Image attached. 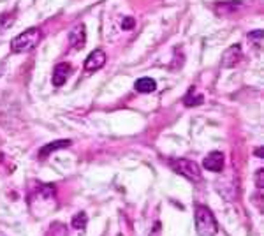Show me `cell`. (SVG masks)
<instances>
[{"label": "cell", "mask_w": 264, "mask_h": 236, "mask_svg": "<svg viewBox=\"0 0 264 236\" xmlns=\"http://www.w3.org/2000/svg\"><path fill=\"white\" fill-rule=\"evenodd\" d=\"M248 41L256 46V48H259L261 44H263V30H254V32L248 34Z\"/></svg>", "instance_id": "15"}, {"label": "cell", "mask_w": 264, "mask_h": 236, "mask_svg": "<svg viewBox=\"0 0 264 236\" xmlns=\"http://www.w3.org/2000/svg\"><path fill=\"white\" fill-rule=\"evenodd\" d=\"M241 9V2H236V0H220L215 4V12L219 16H231L236 11Z\"/></svg>", "instance_id": "8"}, {"label": "cell", "mask_w": 264, "mask_h": 236, "mask_svg": "<svg viewBox=\"0 0 264 236\" xmlns=\"http://www.w3.org/2000/svg\"><path fill=\"white\" fill-rule=\"evenodd\" d=\"M51 235L53 236H67V228L60 222H56V224L51 226Z\"/></svg>", "instance_id": "16"}, {"label": "cell", "mask_w": 264, "mask_h": 236, "mask_svg": "<svg viewBox=\"0 0 264 236\" xmlns=\"http://www.w3.org/2000/svg\"><path fill=\"white\" fill-rule=\"evenodd\" d=\"M169 168L175 173H178V175H181L183 178H187V180L194 182V184L203 180L199 166L190 159H171L169 160Z\"/></svg>", "instance_id": "3"}, {"label": "cell", "mask_w": 264, "mask_h": 236, "mask_svg": "<svg viewBox=\"0 0 264 236\" xmlns=\"http://www.w3.org/2000/svg\"><path fill=\"white\" fill-rule=\"evenodd\" d=\"M85 43H87V30H85V25L80 23L69 32V44L74 49H81L85 46Z\"/></svg>", "instance_id": "7"}, {"label": "cell", "mask_w": 264, "mask_h": 236, "mask_svg": "<svg viewBox=\"0 0 264 236\" xmlns=\"http://www.w3.org/2000/svg\"><path fill=\"white\" fill-rule=\"evenodd\" d=\"M87 224H88V217L85 212H80L72 217V228L78 229V231H83V229L87 228Z\"/></svg>", "instance_id": "13"}, {"label": "cell", "mask_w": 264, "mask_h": 236, "mask_svg": "<svg viewBox=\"0 0 264 236\" xmlns=\"http://www.w3.org/2000/svg\"><path fill=\"white\" fill-rule=\"evenodd\" d=\"M69 74H71V65L69 64L55 65V69H53V76H51L53 85H55V87H62V85L67 81Z\"/></svg>", "instance_id": "9"}, {"label": "cell", "mask_w": 264, "mask_h": 236, "mask_svg": "<svg viewBox=\"0 0 264 236\" xmlns=\"http://www.w3.org/2000/svg\"><path fill=\"white\" fill-rule=\"evenodd\" d=\"M106 64V53L102 49H93L85 60V71L88 72H95L99 69H102Z\"/></svg>", "instance_id": "5"}, {"label": "cell", "mask_w": 264, "mask_h": 236, "mask_svg": "<svg viewBox=\"0 0 264 236\" xmlns=\"http://www.w3.org/2000/svg\"><path fill=\"white\" fill-rule=\"evenodd\" d=\"M134 27H136V20H134V18L127 16L122 20V28H124V30H131V28H134Z\"/></svg>", "instance_id": "17"}, {"label": "cell", "mask_w": 264, "mask_h": 236, "mask_svg": "<svg viewBox=\"0 0 264 236\" xmlns=\"http://www.w3.org/2000/svg\"><path fill=\"white\" fill-rule=\"evenodd\" d=\"M203 166L212 173H220L224 169V153L222 152H212L204 157Z\"/></svg>", "instance_id": "6"}, {"label": "cell", "mask_w": 264, "mask_h": 236, "mask_svg": "<svg viewBox=\"0 0 264 236\" xmlns=\"http://www.w3.org/2000/svg\"><path fill=\"white\" fill-rule=\"evenodd\" d=\"M69 144H71V141H69V140H60V141H53V143H48L46 146H44V148H41L39 157H46L48 153H53V152H56V150L67 148Z\"/></svg>", "instance_id": "12"}, {"label": "cell", "mask_w": 264, "mask_h": 236, "mask_svg": "<svg viewBox=\"0 0 264 236\" xmlns=\"http://www.w3.org/2000/svg\"><path fill=\"white\" fill-rule=\"evenodd\" d=\"M256 185L259 190L264 189V169H259V171L256 173Z\"/></svg>", "instance_id": "18"}, {"label": "cell", "mask_w": 264, "mask_h": 236, "mask_svg": "<svg viewBox=\"0 0 264 236\" xmlns=\"http://www.w3.org/2000/svg\"><path fill=\"white\" fill-rule=\"evenodd\" d=\"M41 39H43L41 28L30 27V28H27L23 34H20V36H16L11 41V49H12V53H28L39 46Z\"/></svg>", "instance_id": "1"}, {"label": "cell", "mask_w": 264, "mask_h": 236, "mask_svg": "<svg viewBox=\"0 0 264 236\" xmlns=\"http://www.w3.org/2000/svg\"><path fill=\"white\" fill-rule=\"evenodd\" d=\"M256 155H257V157H263V155H264L263 148H257V150H256Z\"/></svg>", "instance_id": "19"}, {"label": "cell", "mask_w": 264, "mask_h": 236, "mask_svg": "<svg viewBox=\"0 0 264 236\" xmlns=\"http://www.w3.org/2000/svg\"><path fill=\"white\" fill-rule=\"evenodd\" d=\"M241 58H243L241 46L240 44H232V46H229V48L225 49L224 55H222V67L224 69L236 67V65L241 62Z\"/></svg>", "instance_id": "4"}, {"label": "cell", "mask_w": 264, "mask_h": 236, "mask_svg": "<svg viewBox=\"0 0 264 236\" xmlns=\"http://www.w3.org/2000/svg\"><path fill=\"white\" fill-rule=\"evenodd\" d=\"M196 229L199 236H215L219 233V222L208 206H196Z\"/></svg>", "instance_id": "2"}, {"label": "cell", "mask_w": 264, "mask_h": 236, "mask_svg": "<svg viewBox=\"0 0 264 236\" xmlns=\"http://www.w3.org/2000/svg\"><path fill=\"white\" fill-rule=\"evenodd\" d=\"M134 88H136L139 94H152L157 90V83L152 78H139V80L136 81V85H134Z\"/></svg>", "instance_id": "11"}, {"label": "cell", "mask_w": 264, "mask_h": 236, "mask_svg": "<svg viewBox=\"0 0 264 236\" xmlns=\"http://www.w3.org/2000/svg\"><path fill=\"white\" fill-rule=\"evenodd\" d=\"M14 14H16L14 11H11V12H2V14H0V32L7 30V28L11 27L12 23H14Z\"/></svg>", "instance_id": "14"}, {"label": "cell", "mask_w": 264, "mask_h": 236, "mask_svg": "<svg viewBox=\"0 0 264 236\" xmlns=\"http://www.w3.org/2000/svg\"><path fill=\"white\" fill-rule=\"evenodd\" d=\"M203 102H204L203 94L194 87L188 88V92L185 94V97H183V104L187 106V108H192V106H201Z\"/></svg>", "instance_id": "10"}]
</instances>
